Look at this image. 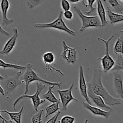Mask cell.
I'll return each mask as SVG.
<instances>
[{"instance_id":"1","label":"cell","mask_w":123,"mask_h":123,"mask_svg":"<svg viewBox=\"0 0 123 123\" xmlns=\"http://www.w3.org/2000/svg\"><path fill=\"white\" fill-rule=\"evenodd\" d=\"M102 70L98 68H95L92 79L88 83L87 86L91 88L95 94L101 96L107 105L111 106L121 105L122 103L121 100L111 96L103 86L102 81Z\"/></svg>"},{"instance_id":"2","label":"cell","mask_w":123,"mask_h":123,"mask_svg":"<svg viewBox=\"0 0 123 123\" xmlns=\"http://www.w3.org/2000/svg\"><path fill=\"white\" fill-rule=\"evenodd\" d=\"M32 67H33V65L30 63L27 64L26 66V68L25 69V72H24V74H22V79L23 81L25 82V90L24 94H27V92H28L29 85L30 83L35 81L49 85L57 86L59 88H61V85L62 84L61 82H53L48 81L45 79H42L38 76V73L34 71Z\"/></svg>"},{"instance_id":"3","label":"cell","mask_w":123,"mask_h":123,"mask_svg":"<svg viewBox=\"0 0 123 123\" xmlns=\"http://www.w3.org/2000/svg\"><path fill=\"white\" fill-rule=\"evenodd\" d=\"M22 74V72L19 71L13 76L6 75L3 79L0 80V85L3 89L4 96L8 97V95L14 92L17 87L24 82Z\"/></svg>"},{"instance_id":"4","label":"cell","mask_w":123,"mask_h":123,"mask_svg":"<svg viewBox=\"0 0 123 123\" xmlns=\"http://www.w3.org/2000/svg\"><path fill=\"white\" fill-rule=\"evenodd\" d=\"M45 88V85L41 82L37 83V90L34 94L33 95H28L27 94H24L23 95L20 96L18 98L16 99L13 104V108L14 110H16V106L18 105V103L24 99H30L32 101V104L34 107V109L36 111H38V108L39 106L43 104L45 102V99H41L39 97L40 94L42 92L43 89Z\"/></svg>"},{"instance_id":"5","label":"cell","mask_w":123,"mask_h":123,"mask_svg":"<svg viewBox=\"0 0 123 123\" xmlns=\"http://www.w3.org/2000/svg\"><path fill=\"white\" fill-rule=\"evenodd\" d=\"M34 26L36 28L55 29V30L67 32V34L72 36H76V35L75 31L70 29L64 22L63 19H62V12H60L57 19L54 20L52 22L47 23V24H46V23H44V24H34Z\"/></svg>"},{"instance_id":"6","label":"cell","mask_w":123,"mask_h":123,"mask_svg":"<svg viewBox=\"0 0 123 123\" xmlns=\"http://www.w3.org/2000/svg\"><path fill=\"white\" fill-rule=\"evenodd\" d=\"M74 9L78 13L79 18L81 19L82 21V26L79 29V31L83 32L86 28H96L102 26L100 20L98 16H88L85 15L81 12L80 8H78L77 6H74Z\"/></svg>"},{"instance_id":"7","label":"cell","mask_w":123,"mask_h":123,"mask_svg":"<svg viewBox=\"0 0 123 123\" xmlns=\"http://www.w3.org/2000/svg\"><path fill=\"white\" fill-rule=\"evenodd\" d=\"M115 36V35H112L111 37H109L107 40L103 39V38L98 37V40L100 41H102L105 44L106 47V54L105 56L103 58H97V61H100L101 64H102V72L104 73H107L109 71H110L112 69V68L114 66L115 61L113 60L110 54H109V43L112 40Z\"/></svg>"},{"instance_id":"8","label":"cell","mask_w":123,"mask_h":123,"mask_svg":"<svg viewBox=\"0 0 123 123\" xmlns=\"http://www.w3.org/2000/svg\"><path fill=\"white\" fill-rule=\"evenodd\" d=\"M74 84H72L69 88L67 90H58L57 92L60 97V102L62 104V108L64 111L67 110V106L72 101L78 102V100L74 98L72 95V90L73 88Z\"/></svg>"},{"instance_id":"9","label":"cell","mask_w":123,"mask_h":123,"mask_svg":"<svg viewBox=\"0 0 123 123\" xmlns=\"http://www.w3.org/2000/svg\"><path fill=\"white\" fill-rule=\"evenodd\" d=\"M63 52L61 54V57L63 58L68 64H74L77 62V51L75 48L68 46L65 41L62 42Z\"/></svg>"},{"instance_id":"10","label":"cell","mask_w":123,"mask_h":123,"mask_svg":"<svg viewBox=\"0 0 123 123\" xmlns=\"http://www.w3.org/2000/svg\"><path fill=\"white\" fill-rule=\"evenodd\" d=\"M42 60L45 64L47 70L50 72H55L59 73L61 76H64L63 72L58 68L54 64V61L55 60V56L54 54L51 52H46L44 53L42 56Z\"/></svg>"},{"instance_id":"11","label":"cell","mask_w":123,"mask_h":123,"mask_svg":"<svg viewBox=\"0 0 123 123\" xmlns=\"http://www.w3.org/2000/svg\"><path fill=\"white\" fill-rule=\"evenodd\" d=\"M13 35L8 40L4 46L2 50H0V55H8L14 49L18 38V29L14 27L13 28Z\"/></svg>"},{"instance_id":"12","label":"cell","mask_w":123,"mask_h":123,"mask_svg":"<svg viewBox=\"0 0 123 123\" xmlns=\"http://www.w3.org/2000/svg\"><path fill=\"white\" fill-rule=\"evenodd\" d=\"M87 84L85 81V78L84 76V68L82 66L79 67V92L81 96L85 99L86 102L89 104H91V100L89 98L87 94Z\"/></svg>"},{"instance_id":"13","label":"cell","mask_w":123,"mask_h":123,"mask_svg":"<svg viewBox=\"0 0 123 123\" xmlns=\"http://www.w3.org/2000/svg\"><path fill=\"white\" fill-rule=\"evenodd\" d=\"M87 94L90 100L92 101L94 103L95 105L97 106V107L102 109H103L105 111H108L112 109V108L109 106L107 105L106 104L103 98L101 96L95 94L92 91V90H91V88L89 87V86H88L87 88Z\"/></svg>"},{"instance_id":"14","label":"cell","mask_w":123,"mask_h":123,"mask_svg":"<svg viewBox=\"0 0 123 123\" xmlns=\"http://www.w3.org/2000/svg\"><path fill=\"white\" fill-rule=\"evenodd\" d=\"M123 72H114L113 73V85L114 90L120 98H123Z\"/></svg>"},{"instance_id":"15","label":"cell","mask_w":123,"mask_h":123,"mask_svg":"<svg viewBox=\"0 0 123 123\" xmlns=\"http://www.w3.org/2000/svg\"><path fill=\"white\" fill-rule=\"evenodd\" d=\"M83 106L85 109H88L91 114L94 116H100L106 118H108L111 115V113L112 111V109H110L108 111H105L103 109H100L98 107L92 106L91 105V104H89L87 102H82Z\"/></svg>"},{"instance_id":"16","label":"cell","mask_w":123,"mask_h":123,"mask_svg":"<svg viewBox=\"0 0 123 123\" xmlns=\"http://www.w3.org/2000/svg\"><path fill=\"white\" fill-rule=\"evenodd\" d=\"M0 5L2 16V25L3 26H6L13 24L14 22V20L7 18V12L10 7V2L8 0H1V1H0Z\"/></svg>"},{"instance_id":"17","label":"cell","mask_w":123,"mask_h":123,"mask_svg":"<svg viewBox=\"0 0 123 123\" xmlns=\"http://www.w3.org/2000/svg\"><path fill=\"white\" fill-rule=\"evenodd\" d=\"M106 14L108 15L109 22L112 25H115L118 23H121L123 21V15L119 13H115L111 10L109 7H106Z\"/></svg>"},{"instance_id":"18","label":"cell","mask_w":123,"mask_h":123,"mask_svg":"<svg viewBox=\"0 0 123 123\" xmlns=\"http://www.w3.org/2000/svg\"><path fill=\"white\" fill-rule=\"evenodd\" d=\"M96 10L97 11V14L101 22L102 26H104L106 25L108 23V20L106 19V14L105 7L102 3V0H97V8Z\"/></svg>"},{"instance_id":"19","label":"cell","mask_w":123,"mask_h":123,"mask_svg":"<svg viewBox=\"0 0 123 123\" xmlns=\"http://www.w3.org/2000/svg\"><path fill=\"white\" fill-rule=\"evenodd\" d=\"M24 108H25V106H22L20 110L18 112H10L6 109L1 111V112L6 113V114H8L10 117L11 120L13 121V122L20 123L22 122V113L24 111Z\"/></svg>"},{"instance_id":"20","label":"cell","mask_w":123,"mask_h":123,"mask_svg":"<svg viewBox=\"0 0 123 123\" xmlns=\"http://www.w3.org/2000/svg\"><path fill=\"white\" fill-rule=\"evenodd\" d=\"M60 103V100H59L58 102H55V103H52V104L50 105L49 106H47L45 108L46 110V115L45 118L46 119L49 116H50L52 114L56 113L58 111L61 110V108H60L59 105Z\"/></svg>"},{"instance_id":"21","label":"cell","mask_w":123,"mask_h":123,"mask_svg":"<svg viewBox=\"0 0 123 123\" xmlns=\"http://www.w3.org/2000/svg\"><path fill=\"white\" fill-rule=\"evenodd\" d=\"M55 86H54V85H50L48 92H46L43 95V98L47 100L50 103H55V102H57L59 101V100L56 98V96L54 95V92H53V88Z\"/></svg>"},{"instance_id":"22","label":"cell","mask_w":123,"mask_h":123,"mask_svg":"<svg viewBox=\"0 0 123 123\" xmlns=\"http://www.w3.org/2000/svg\"><path fill=\"white\" fill-rule=\"evenodd\" d=\"M117 58L116 61L114 63V66L112 68V72H121L123 70V54H116Z\"/></svg>"},{"instance_id":"23","label":"cell","mask_w":123,"mask_h":123,"mask_svg":"<svg viewBox=\"0 0 123 123\" xmlns=\"http://www.w3.org/2000/svg\"><path fill=\"white\" fill-rule=\"evenodd\" d=\"M0 67L3 68L4 70H6L7 68H13L15 70H24L26 68V66H20V65L13 64L7 63L4 62L3 60L0 59Z\"/></svg>"},{"instance_id":"24","label":"cell","mask_w":123,"mask_h":123,"mask_svg":"<svg viewBox=\"0 0 123 123\" xmlns=\"http://www.w3.org/2000/svg\"><path fill=\"white\" fill-rule=\"evenodd\" d=\"M108 2L112 8L115 10V12L119 14H123V6L118 2L117 0H108Z\"/></svg>"},{"instance_id":"25","label":"cell","mask_w":123,"mask_h":123,"mask_svg":"<svg viewBox=\"0 0 123 123\" xmlns=\"http://www.w3.org/2000/svg\"><path fill=\"white\" fill-rule=\"evenodd\" d=\"M123 38L121 37H119L117 40L114 47V52L115 54H123Z\"/></svg>"},{"instance_id":"26","label":"cell","mask_w":123,"mask_h":123,"mask_svg":"<svg viewBox=\"0 0 123 123\" xmlns=\"http://www.w3.org/2000/svg\"><path fill=\"white\" fill-rule=\"evenodd\" d=\"M43 109H40V111H38L36 114L33 115L31 118V122L33 123H42L43 121L42 120V116L43 114Z\"/></svg>"},{"instance_id":"27","label":"cell","mask_w":123,"mask_h":123,"mask_svg":"<svg viewBox=\"0 0 123 123\" xmlns=\"http://www.w3.org/2000/svg\"><path fill=\"white\" fill-rule=\"evenodd\" d=\"M88 2L87 4H85L84 2H83V5L84 6H85L86 7H88V8H90V10L88 11V12H85V14H86V15H90L91 14L92 12H94L96 10V7H93V5L94 4L96 0H86Z\"/></svg>"},{"instance_id":"28","label":"cell","mask_w":123,"mask_h":123,"mask_svg":"<svg viewBox=\"0 0 123 123\" xmlns=\"http://www.w3.org/2000/svg\"><path fill=\"white\" fill-rule=\"evenodd\" d=\"M44 0H27V6L29 8L31 9L38 6Z\"/></svg>"},{"instance_id":"29","label":"cell","mask_w":123,"mask_h":123,"mask_svg":"<svg viewBox=\"0 0 123 123\" xmlns=\"http://www.w3.org/2000/svg\"><path fill=\"white\" fill-rule=\"evenodd\" d=\"M75 121V118L73 117L70 115H65L62 117L60 121H58L60 123H73Z\"/></svg>"},{"instance_id":"30","label":"cell","mask_w":123,"mask_h":123,"mask_svg":"<svg viewBox=\"0 0 123 123\" xmlns=\"http://www.w3.org/2000/svg\"><path fill=\"white\" fill-rule=\"evenodd\" d=\"M61 6L64 11L69 10L70 9V4L68 0H61Z\"/></svg>"},{"instance_id":"31","label":"cell","mask_w":123,"mask_h":123,"mask_svg":"<svg viewBox=\"0 0 123 123\" xmlns=\"http://www.w3.org/2000/svg\"><path fill=\"white\" fill-rule=\"evenodd\" d=\"M62 15H64L65 19H67V20H72L73 19V14L71 11H70V10L64 11V12H62Z\"/></svg>"},{"instance_id":"32","label":"cell","mask_w":123,"mask_h":123,"mask_svg":"<svg viewBox=\"0 0 123 123\" xmlns=\"http://www.w3.org/2000/svg\"><path fill=\"white\" fill-rule=\"evenodd\" d=\"M60 113H61V110L58 111V112H56V114H55L54 116H53L50 119H49V120H48L47 121V123H55L56 122V121H57V119L58 118L59 115H60Z\"/></svg>"},{"instance_id":"33","label":"cell","mask_w":123,"mask_h":123,"mask_svg":"<svg viewBox=\"0 0 123 123\" xmlns=\"http://www.w3.org/2000/svg\"><path fill=\"white\" fill-rule=\"evenodd\" d=\"M0 34H1L5 36H10L9 32H8L7 31H6V30H4V29L2 28V26H1V25H0Z\"/></svg>"},{"instance_id":"34","label":"cell","mask_w":123,"mask_h":123,"mask_svg":"<svg viewBox=\"0 0 123 123\" xmlns=\"http://www.w3.org/2000/svg\"><path fill=\"white\" fill-rule=\"evenodd\" d=\"M0 119H1V120H2V123H13V121H12V120H7L6 119H5L1 115V111H0Z\"/></svg>"},{"instance_id":"35","label":"cell","mask_w":123,"mask_h":123,"mask_svg":"<svg viewBox=\"0 0 123 123\" xmlns=\"http://www.w3.org/2000/svg\"><path fill=\"white\" fill-rule=\"evenodd\" d=\"M68 1L72 3H78L79 2H80V0H68Z\"/></svg>"},{"instance_id":"36","label":"cell","mask_w":123,"mask_h":123,"mask_svg":"<svg viewBox=\"0 0 123 123\" xmlns=\"http://www.w3.org/2000/svg\"><path fill=\"white\" fill-rule=\"evenodd\" d=\"M0 94H1L2 96H4V92L3 89L2 88V87H1V85H0Z\"/></svg>"},{"instance_id":"37","label":"cell","mask_w":123,"mask_h":123,"mask_svg":"<svg viewBox=\"0 0 123 123\" xmlns=\"http://www.w3.org/2000/svg\"><path fill=\"white\" fill-rule=\"evenodd\" d=\"M3 78H4V77L2 76V75H1V74H0V80H2V79H3Z\"/></svg>"},{"instance_id":"38","label":"cell","mask_w":123,"mask_h":123,"mask_svg":"<svg viewBox=\"0 0 123 123\" xmlns=\"http://www.w3.org/2000/svg\"><path fill=\"white\" fill-rule=\"evenodd\" d=\"M103 1H104V2H106V0H103Z\"/></svg>"},{"instance_id":"39","label":"cell","mask_w":123,"mask_h":123,"mask_svg":"<svg viewBox=\"0 0 123 123\" xmlns=\"http://www.w3.org/2000/svg\"><path fill=\"white\" fill-rule=\"evenodd\" d=\"M0 1H1V0H0ZM0 13H1V11H0Z\"/></svg>"},{"instance_id":"40","label":"cell","mask_w":123,"mask_h":123,"mask_svg":"<svg viewBox=\"0 0 123 123\" xmlns=\"http://www.w3.org/2000/svg\"><path fill=\"white\" fill-rule=\"evenodd\" d=\"M121 1H123V0H121Z\"/></svg>"}]
</instances>
